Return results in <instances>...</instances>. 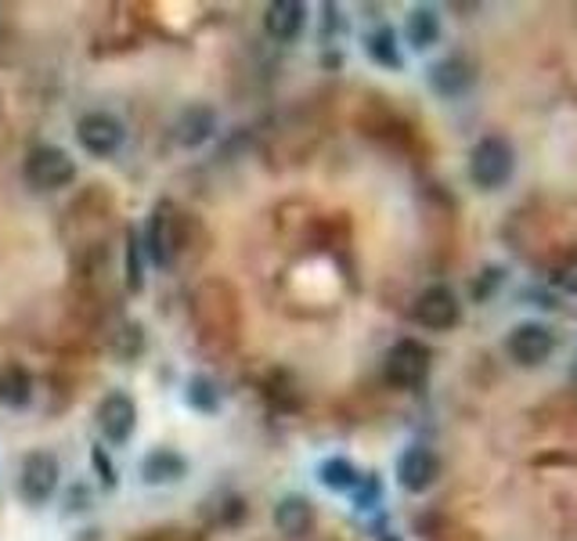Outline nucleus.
I'll return each instance as SVG.
<instances>
[{
	"label": "nucleus",
	"mask_w": 577,
	"mask_h": 541,
	"mask_svg": "<svg viewBox=\"0 0 577 541\" xmlns=\"http://www.w3.org/2000/svg\"><path fill=\"white\" fill-rule=\"evenodd\" d=\"M354 502L358 509H372V502H379V480L376 477H361V483L354 488Z\"/></svg>",
	"instance_id": "4be33fe9"
},
{
	"label": "nucleus",
	"mask_w": 577,
	"mask_h": 541,
	"mask_svg": "<svg viewBox=\"0 0 577 541\" xmlns=\"http://www.w3.org/2000/svg\"><path fill=\"white\" fill-rule=\"evenodd\" d=\"M473 80H477V73H473V65L466 59H459V54L440 59L434 70H429V87H434L440 98H462L473 87Z\"/></svg>",
	"instance_id": "ddd939ff"
},
{
	"label": "nucleus",
	"mask_w": 577,
	"mask_h": 541,
	"mask_svg": "<svg viewBox=\"0 0 577 541\" xmlns=\"http://www.w3.org/2000/svg\"><path fill=\"white\" fill-rule=\"evenodd\" d=\"M22 177L37 191H59L76 180V163L59 144H37V149H29L26 163H22Z\"/></svg>",
	"instance_id": "7ed1b4c3"
},
{
	"label": "nucleus",
	"mask_w": 577,
	"mask_h": 541,
	"mask_svg": "<svg viewBox=\"0 0 577 541\" xmlns=\"http://www.w3.org/2000/svg\"><path fill=\"white\" fill-rule=\"evenodd\" d=\"M185 398H188V404L196 412H206L210 415V412L221 408V390H217V382H213L210 376H191Z\"/></svg>",
	"instance_id": "aec40b11"
},
{
	"label": "nucleus",
	"mask_w": 577,
	"mask_h": 541,
	"mask_svg": "<svg viewBox=\"0 0 577 541\" xmlns=\"http://www.w3.org/2000/svg\"><path fill=\"white\" fill-rule=\"evenodd\" d=\"M76 141H80L84 152L98 155V160H109L123 144V123L116 116H109V112H87L76 123Z\"/></svg>",
	"instance_id": "6e6552de"
},
{
	"label": "nucleus",
	"mask_w": 577,
	"mask_h": 541,
	"mask_svg": "<svg viewBox=\"0 0 577 541\" xmlns=\"http://www.w3.org/2000/svg\"><path fill=\"white\" fill-rule=\"evenodd\" d=\"M556 278H560V286H563V289L577 292V256H570V261L560 267V275H556Z\"/></svg>",
	"instance_id": "b1692460"
},
{
	"label": "nucleus",
	"mask_w": 577,
	"mask_h": 541,
	"mask_svg": "<svg viewBox=\"0 0 577 541\" xmlns=\"http://www.w3.org/2000/svg\"><path fill=\"white\" fill-rule=\"evenodd\" d=\"M213 130H217V112L210 105H191L180 112L174 123V138L185 144V149H199L202 141L213 138Z\"/></svg>",
	"instance_id": "2eb2a0df"
},
{
	"label": "nucleus",
	"mask_w": 577,
	"mask_h": 541,
	"mask_svg": "<svg viewBox=\"0 0 577 541\" xmlns=\"http://www.w3.org/2000/svg\"><path fill=\"white\" fill-rule=\"evenodd\" d=\"M404 37L415 51H429L440 40V15L434 8H415L404 22Z\"/></svg>",
	"instance_id": "f3484780"
},
{
	"label": "nucleus",
	"mask_w": 577,
	"mask_h": 541,
	"mask_svg": "<svg viewBox=\"0 0 577 541\" xmlns=\"http://www.w3.org/2000/svg\"><path fill=\"white\" fill-rule=\"evenodd\" d=\"M318 480H322V488H329L336 494H347L361 483V473L354 469V462L350 458H325L318 466Z\"/></svg>",
	"instance_id": "6ab92c4d"
},
{
	"label": "nucleus",
	"mask_w": 577,
	"mask_h": 541,
	"mask_svg": "<svg viewBox=\"0 0 577 541\" xmlns=\"http://www.w3.org/2000/svg\"><path fill=\"white\" fill-rule=\"evenodd\" d=\"M185 477H188V458L174 448H155L141 462V480L149 488H170V483H180Z\"/></svg>",
	"instance_id": "f8f14e48"
},
{
	"label": "nucleus",
	"mask_w": 577,
	"mask_h": 541,
	"mask_svg": "<svg viewBox=\"0 0 577 541\" xmlns=\"http://www.w3.org/2000/svg\"><path fill=\"white\" fill-rule=\"evenodd\" d=\"M134 426H138V404L123 390H112L98 404V430L105 433L109 444H127Z\"/></svg>",
	"instance_id": "1a4fd4ad"
},
{
	"label": "nucleus",
	"mask_w": 577,
	"mask_h": 541,
	"mask_svg": "<svg viewBox=\"0 0 577 541\" xmlns=\"http://www.w3.org/2000/svg\"><path fill=\"white\" fill-rule=\"evenodd\" d=\"M505 351L516 365L538 368L552 357V351H556V332L541 322H519L513 325V332L505 336Z\"/></svg>",
	"instance_id": "423d86ee"
},
{
	"label": "nucleus",
	"mask_w": 577,
	"mask_h": 541,
	"mask_svg": "<svg viewBox=\"0 0 577 541\" xmlns=\"http://www.w3.org/2000/svg\"><path fill=\"white\" fill-rule=\"evenodd\" d=\"M365 51H368V59L382 65V70H401V48H398V33H393L390 26H379V29H372L368 37H365Z\"/></svg>",
	"instance_id": "a211bd4d"
},
{
	"label": "nucleus",
	"mask_w": 577,
	"mask_h": 541,
	"mask_svg": "<svg viewBox=\"0 0 577 541\" xmlns=\"http://www.w3.org/2000/svg\"><path fill=\"white\" fill-rule=\"evenodd\" d=\"M513 171H516V152L502 134H488V138H480L477 149L469 152V177H473V185L484 191L505 188Z\"/></svg>",
	"instance_id": "f257e3e1"
},
{
	"label": "nucleus",
	"mask_w": 577,
	"mask_h": 541,
	"mask_svg": "<svg viewBox=\"0 0 577 541\" xmlns=\"http://www.w3.org/2000/svg\"><path fill=\"white\" fill-rule=\"evenodd\" d=\"M484 275H488V278H484V286H477V297H488V286L498 289V281H502V267H488Z\"/></svg>",
	"instance_id": "393cba45"
},
{
	"label": "nucleus",
	"mask_w": 577,
	"mask_h": 541,
	"mask_svg": "<svg viewBox=\"0 0 577 541\" xmlns=\"http://www.w3.org/2000/svg\"><path fill=\"white\" fill-rule=\"evenodd\" d=\"M570 379H574V387H577V357H574V368H570Z\"/></svg>",
	"instance_id": "a878e982"
},
{
	"label": "nucleus",
	"mask_w": 577,
	"mask_h": 541,
	"mask_svg": "<svg viewBox=\"0 0 577 541\" xmlns=\"http://www.w3.org/2000/svg\"><path fill=\"white\" fill-rule=\"evenodd\" d=\"M308 26V4H300V0H275L267 11H264V29L271 40L278 43H292Z\"/></svg>",
	"instance_id": "9b49d317"
},
{
	"label": "nucleus",
	"mask_w": 577,
	"mask_h": 541,
	"mask_svg": "<svg viewBox=\"0 0 577 541\" xmlns=\"http://www.w3.org/2000/svg\"><path fill=\"white\" fill-rule=\"evenodd\" d=\"M437 477H440V458L426 444H412V448L401 451V458H398V483H401L404 491L423 494V491L434 488Z\"/></svg>",
	"instance_id": "9d476101"
},
{
	"label": "nucleus",
	"mask_w": 577,
	"mask_h": 541,
	"mask_svg": "<svg viewBox=\"0 0 577 541\" xmlns=\"http://www.w3.org/2000/svg\"><path fill=\"white\" fill-rule=\"evenodd\" d=\"M382 376H387L390 387H398V390L423 387L429 376V351L418 340L393 343L387 351V361H382Z\"/></svg>",
	"instance_id": "20e7f679"
},
{
	"label": "nucleus",
	"mask_w": 577,
	"mask_h": 541,
	"mask_svg": "<svg viewBox=\"0 0 577 541\" xmlns=\"http://www.w3.org/2000/svg\"><path fill=\"white\" fill-rule=\"evenodd\" d=\"M145 253L152 256L160 267H174L180 246H185V217L170 199L155 202L152 217H149V231H145Z\"/></svg>",
	"instance_id": "f03ea898"
},
{
	"label": "nucleus",
	"mask_w": 577,
	"mask_h": 541,
	"mask_svg": "<svg viewBox=\"0 0 577 541\" xmlns=\"http://www.w3.org/2000/svg\"><path fill=\"white\" fill-rule=\"evenodd\" d=\"M415 322L423 325V329L429 332H448V329H455V325L462 322V303L455 297V289H448V286H429L418 292V300H415Z\"/></svg>",
	"instance_id": "0eeeda50"
},
{
	"label": "nucleus",
	"mask_w": 577,
	"mask_h": 541,
	"mask_svg": "<svg viewBox=\"0 0 577 541\" xmlns=\"http://www.w3.org/2000/svg\"><path fill=\"white\" fill-rule=\"evenodd\" d=\"M59 458L51 455V451H29L26 458H22V469H18V494L26 505H43L51 499L54 491H59Z\"/></svg>",
	"instance_id": "39448f33"
},
{
	"label": "nucleus",
	"mask_w": 577,
	"mask_h": 541,
	"mask_svg": "<svg viewBox=\"0 0 577 541\" xmlns=\"http://www.w3.org/2000/svg\"><path fill=\"white\" fill-rule=\"evenodd\" d=\"M275 527H278V534H286V538L311 534L314 531L311 499H303V494H286V499L275 505Z\"/></svg>",
	"instance_id": "4468645a"
},
{
	"label": "nucleus",
	"mask_w": 577,
	"mask_h": 541,
	"mask_svg": "<svg viewBox=\"0 0 577 541\" xmlns=\"http://www.w3.org/2000/svg\"><path fill=\"white\" fill-rule=\"evenodd\" d=\"M141 256H145V242L138 239V231H127V289L141 292L145 289V275H141Z\"/></svg>",
	"instance_id": "412c9836"
},
{
	"label": "nucleus",
	"mask_w": 577,
	"mask_h": 541,
	"mask_svg": "<svg viewBox=\"0 0 577 541\" xmlns=\"http://www.w3.org/2000/svg\"><path fill=\"white\" fill-rule=\"evenodd\" d=\"M33 401V376L26 365H18V361H4L0 365V404L4 408H26Z\"/></svg>",
	"instance_id": "dca6fc26"
},
{
	"label": "nucleus",
	"mask_w": 577,
	"mask_h": 541,
	"mask_svg": "<svg viewBox=\"0 0 577 541\" xmlns=\"http://www.w3.org/2000/svg\"><path fill=\"white\" fill-rule=\"evenodd\" d=\"M90 462H95V469L101 473V480H105V488H116V469H112V462L101 455V448L90 451Z\"/></svg>",
	"instance_id": "5701e85b"
}]
</instances>
